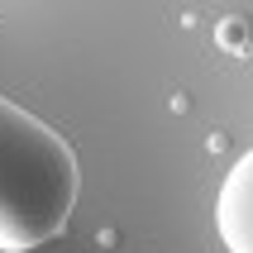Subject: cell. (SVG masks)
I'll return each instance as SVG.
<instances>
[{
    "mask_svg": "<svg viewBox=\"0 0 253 253\" xmlns=\"http://www.w3.org/2000/svg\"><path fill=\"white\" fill-rule=\"evenodd\" d=\"M82 163L53 125L0 96V253H29L67 229Z\"/></svg>",
    "mask_w": 253,
    "mask_h": 253,
    "instance_id": "6da1fadb",
    "label": "cell"
},
{
    "mask_svg": "<svg viewBox=\"0 0 253 253\" xmlns=\"http://www.w3.org/2000/svg\"><path fill=\"white\" fill-rule=\"evenodd\" d=\"M215 43H220L225 53H234V57H249V53H253V43H249V24H244V19H234V14L215 24Z\"/></svg>",
    "mask_w": 253,
    "mask_h": 253,
    "instance_id": "3957f363",
    "label": "cell"
},
{
    "mask_svg": "<svg viewBox=\"0 0 253 253\" xmlns=\"http://www.w3.org/2000/svg\"><path fill=\"white\" fill-rule=\"evenodd\" d=\"M215 234L225 253H253V148L225 172L215 196Z\"/></svg>",
    "mask_w": 253,
    "mask_h": 253,
    "instance_id": "7a4b0ae2",
    "label": "cell"
}]
</instances>
